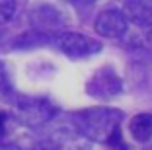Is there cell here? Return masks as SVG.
Wrapping results in <instances>:
<instances>
[{"label": "cell", "mask_w": 152, "mask_h": 150, "mask_svg": "<svg viewBox=\"0 0 152 150\" xmlns=\"http://www.w3.org/2000/svg\"><path fill=\"white\" fill-rule=\"evenodd\" d=\"M16 113L20 121L29 127H37L51 121L57 113L55 105L43 97H20L16 103Z\"/></svg>", "instance_id": "obj_2"}, {"label": "cell", "mask_w": 152, "mask_h": 150, "mask_svg": "<svg viewBox=\"0 0 152 150\" xmlns=\"http://www.w3.org/2000/svg\"><path fill=\"white\" fill-rule=\"evenodd\" d=\"M76 2H78V4H94L96 0H76Z\"/></svg>", "instance_id": "obj_11"}, {"label": "cell", "mask_w": 152, "mask_h": 150, "mask_svg": "<svg viewBox=\"0 0 152 150\" xmlns=\"http://www.w3.org/2000/svg\"><path fill=\"white\" fill-rule=\"evenodd\" d=\"M125 16L137 26L152 27V0H125Z\"/></svg>", "instance_id": "obj_7"}, {"label": "cell", "mask_w": 152, "mask_h": 150, "mask_svg": "<svg viewBox=\"0 0 152 150\" xmlns=\"http://www.w3.org/2000/svg\"><path fill=\"white\" fill-rule=\"evenodd\" d=\"M31 22L39 31H55L64 26V20L61 16V12L57 8H53V6H45V4L33 8Z\"/></svg>", "instance_id": "obj_6"}, {"label": "cell", "mask_w": 152, "mask_h": 150, "mask_svg": "<svg viewBox=\"0 0 152 150\" xmlns=\"http://www.w3.org/2000/svg\"><path fill=\"white\" fill-rule=\"evenodd\" d=\"M121 90H123L121 78L111 66H103L86 84V92L94 97H99V100H111V97L119 96Z\"/></svg>", "instance_id": "obj_4"}, {"label": "cell", "mask_w": 152, "mask_h": 150, "mask_svg": "<svg viewBox=\"0 0 152 150\" xmlns=\"http://www.w3.org/2000/svg\"><path fill=\"white\" fill-rule=\"evenodd\" d=\"M16 10H18V0H0V26L12 22Z\"/></svg>", "instance_id": "obj_9"}, {"label": "cell", "mask_w": 152, "mask_h": 150, "mask_svg": "<svg viewBox=\"0 0 152 150\" xmlns=\"http://www.w3.org/2000/svg\"><path fill=\"white\" fill-rule=\"evenodd\" d=\"M57 47L70 59H86L102 51V43L88 35L76 33V31H63L57 35Z\"/></svg>", "instance_id": "obj_3"}, {"label": "cell", "mask_w": 152, "mask_h": 150, "mask_svg": "<svg viewBox=\"0 0 152 150\" xmlns=\"http://www.w3.org/2000/svg\"><path fill=\"white\" fill-rule=\"evenodd\" d=\"M4 131H6V113L0 111V137L4 135Z\"/></svg>", "instance_id": "obj_10"}, {"label": "cell", "mask_w": 152, "mask_h": 150, "mask_svg": "<svg viewBox=\"0 0 152 150\" xmlns=\"http://www.w3.org/2000/svg\"><path fill=\"white\" fill-rule=\"evenodd\" d=\"M148 41H150V45H152V27H150V35H148Z\"/></svg>", "instance_id": "obj_12"}, {"label": "cell", "mask_w": 152, "mask_h": 150, "mask_svg": "<svg viewBox=\"0 0 152 150\" xmlns=\"http://www.w3.org/2000/svg\"><path fill=\"white\" fill-rule=\"evenodd\" d=\"M94 29L98 35L105 37V39H121L129 29V20H127L125 12H121V10L105 8L98 14Z\"/></svg>", "instance_id": "obj_5"}, {"label": "cell", "mask_w": 152, "mask_h": 150, "mask_svg": "<svg viewBox=\"0 0 152 150\" xmlns=\"http://www.w3.org/2000/svg\"><path fill=\"white\" fill-rule=\"evenodd\" d=\"M129 132L133 140L140 142H148L152 138V113H139L134 115L129 123Z\"/></svg>", "instance_id": "obj_8"}, {"label": "cell", "mask_w": 152, "mask_h": 150, "mask_svg": "<svg viewBox=\"0 0 152 150\" xmlns=\"http://www.w3.org/2000/svg\"><path fill=\"white\" fill-rule=\"evenodd\" d=\"M121 119H123V113L117 109L94 107V109H86V111L76 113L74 125L82 137L96 140V142H105L109 135L117 127H121Z\"/></svg>", "instance_id": "obj_1"}]
</instances>
